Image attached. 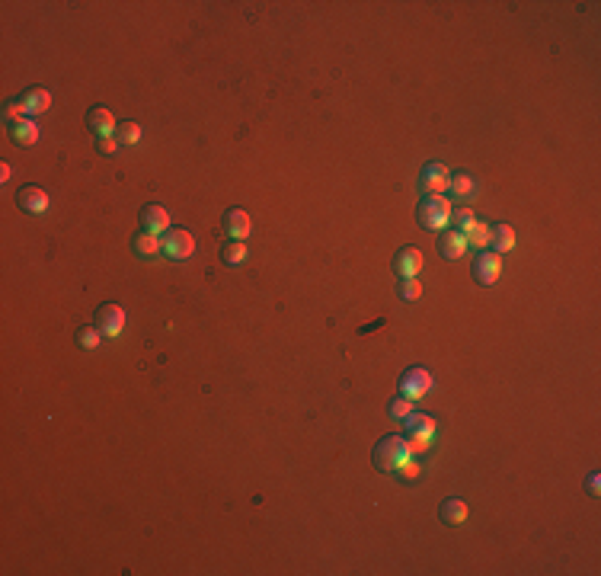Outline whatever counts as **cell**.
Masks as SVG:
<instances>
[{
	"label": "cell",
	"mask_w": 601,
	"mask_h": 576,
	"mask_svg": "<svg viewBox=\"0 0 601 576\" xmlns=\"http://www.w3.org/2000/svg\"><path fill=\"white\" fill-rule=\"evenodd\" d=\"M16 205H20L26 215H45L52 202H48V192L42 189V186H23V189L16 192Z\"/></svg>",
	"instance_id": "ba28073f"
},
{
	"label": "cell",
	"mask_w": 601,
	"mask_h": 576,
	"mask_svg": "<svg viewBox=\"0 0 601 576\" xmlns=\"http://www.w3.org/2000/svg\"><path fill=\"white\" fill-rule=\"evenodd\" d=\"M221 224H224V234L233 237V240H243V237H249V231H253L249 212H243V208H227Z\"/></svg>",
	"instance_id": "30bf717a"
},
{
	"label": "cell",
	"mask_w": 601,
	"mask_h": 576,
	"mask_svg": "<svg viewBox=\"0 0 601 576\" xmlns=\"http://www.w3.org/2000/svg\"><path fill=\"white\" fill-rule=\"evenodd\" d=\"M397 295L403 298V301H416V298H422V285H419V279H400V285H397Z\"/></svg>",
	"instance_id": "484cf974"
},
{
	"label": "cell",
	"mask_w": 601,
	"mask_h": 576,
	"mask_svg": "<svg viewBox=\"0 0 601 576\" xmlns=\"http://www.w3.org/2000/svg\"><path fill=\"white\" fill-rule=\"evenodd\" d=\"M410 458H413L410 442H406V435H400V432L384 435V439L375 445V452H371V461H375V468L381 470V474H397Z\"/></svg>",
	"instance_id": "6da1fadb"
},
{
	"label": "cell",
	"mask_w": 601,
	"mask_h": 576,
	"mask_svg": "<svg viewBox=\"0 0 601 576\" xmlns=\"http://www.w3.org/2000/svg\"><path fill=\"white\" fill-rule=\"evenodd\" d=\"M419 186L426 196H442L444 189L451 186V170L444 167V164H438V160H432V164H426L419 173Z\"/></svg>",
	"instance_id": "52a82bcc"
},
{
	"label": "cell",
	"mask_w": 601,
	"mask_h": 576,
	"mask_svg": "<svg viewBox=\"0 0 601 576\" xmlns=\"http://www.w3.org/2000/svg\"><path fill=\"white\" fill-rule=\"evenodd\" d=\"M598 474H592V477H588V493H592V496H598Z\"/></svg>",
	"instance_id": "4dcf8cb0"
},
{
	"label": "cell",
	"mask_w": 601,
	"mask_h": 576,
	"mask_svg": "<svg viewBox=\"0 0 601 576\" xmlns=\"http://www.w3.org/2000/svg\"><path fill=\"white\" fill-rule=\"evenodd\" d=\"M135 253L138 257H154V253H160V237L150 234V231H141V234L135 237Z\"/></svg>",
	"instance_id": "7402d4cb"
},
{
	"label": "cell",
	"mask_w": 601,
	"mask_h": 576,
	"mask_svg": "<svg viewBox=\"0 0 601 576\" xmlns=\"http://www.w3.org/2000/svg\"><path fill=\"white\" fill-rule=\"evenodd\" d=\"M141 228L150 234H166L170 231V212L164 205H144L141 208Z\"/></svg>",
	"instance_id": "4fadbf2b"
},
{
	"label": "cell",
	"mask_w": 601,
	"mask_h": 576,
	"mask_svg": "<svg viewBox=\"0 0 601 576\" xmlns=\"http://www.w3.org/2000/svg\"><path fill=\"white\" fill-rule=\"evenodd\" d=\"M410 413H413V401H406L403 394H397V397H391V401H387V417H391V419L403 423Z\"/></svg>",
	"instance_id": "603a6c76"
},
{
	"label": "cell",
	"mask_w": 601,
	"mask_h": 576,
	"mask_svg": "<svg viewBox=\"0 0 601 576\" xmlns=\"http://www.w3.org/2000/svg\"><path fill=\"white\" fill-rule=\"evenodd\" d=\"M489 243L496 247V253L512 250V247H515V231H512V224H496L493 234H489Z\"/></svg>",
	"instance_id": "ffe728a7"
},
{
	"label": "cell",
	"mask_w": 601,
	"mask_h": 576,
	"mask_svg": "<svg viewBox=\"0 0 601 576\" xmlns=\"http://www.w3.org/2000/svg\"><path fill=\"white\" fill-rule=\"evenodd\" d=\"M3 115L10 119V125H13V122H23L26 115H29V109H26V99H23V96H20V99H10L7 106H3Z\"/></svg>",
	"instance_id": "83f0119b"
},
{
	"label": "cell",
	"mask_w": 601,
	"mask_h": 576,
	"mask_svg": "<svg viewBox=\"0 0 601 576\" xmlns=\"http://www.w3.org/2000/svg\"><path fill=\"white\" fill-rule=\"evenodd\" d=\"M247 257H249V247L243 240H231L221 247V263L224 266H243Z\"/></svg>",
	"instance_id": "ac0fdd59"
},
{
	"label": "cell",
	"mask_w": 601,
	"mask_h": 576,
	"mask_svg": "<svg viewBox=\"0 0 601 576\" xmlns=\"http://www.w3.org/2000/svg\"><path fill=\"white\" fill-rule=\"evenodd\" d=\"M115 138H119V144H138L141 141V125L138 122H122Z\"/></svg>",
	"instance_id": "4316f807"
},
{
	"label": "cell",
	"mask_w": 601,
	"mask_h": 576,
	"mask_svg": "<svg viewBox=\"0 0 601 576\" xmlns=\"http://www.w3.org/2000/svg\"><path fill=\"white\" fill-rule=\"evenodd\" d=\"M99 340H103V330H99L96 324H93V326H80V330H77V343H80L83 349H96Z\"/></svg>",
	"instance_id": "d4e9b609"
},
{
	"label": "cell",
	"mask_w": 601,
	"mask_h": 576,
	"mask_svg": "<svg viewBox=\"0 0 601 576\" xmlns=\"http://www.w3.org/2000/svg\"><path fill=\"white\" fill-rule=\"evenodd\" d=\"M160 250H164L170 259H186V257H192V250H196V237L189 234L186 228H173L160 237Z\"/></svg>",
	"instance_id": "8992f818"
},
{
	"label": "cell",
	"mask_w": 601,
	"mask_h": 576,
	"mask_svg": "<svg viewBox=\"0 0 601 576\" xmlns=\"http://www.w3.org/2000/svg\"><path fill=\"white\" fill-rule=\"evenodd\" d=\"M502 273V253L496 250H477L474 266H470V275H474L477 285H493Z\"/></svg>",
	"instance_id": "5b68a950"
},
{
	"label": "cell",
	"mask_w": 601,
	"mask_h": 576,
	"mask_svg": "<svg viewBox=\"0 0 601 576\" xmlns=\"http://www.w3.org/2000/svg\"><path fill=\"white\" fill-rule=\"evenodd\" d=\"M115 147H119V138H115V135L113 138H99V151H103V154H113Z\"/></svg>",
	"instance_id": "f546056e"
},
{
	"label": "cell",
	"mask_w": 601,
	"mask_h": 576,
	"mask_svg": "<svg viewBox=\"0 0 601 576\" xmlns=\"http://www.w3.org/2000/svg\"><path fill=\"white\" fill-rule=\"evenodd\" d=\"M397 474H400V477H403V480H416V477H419V464H416L413 458H410V461H406L403 468L397 470Z\"/></svg>",
	"instance_id": "f1b7e54d"
},
{
	"label": "cell",
	"mask_w": 601,
	"mask_h": 576,
	"mask_svg": "<svg viewBox=\"0 0 601 576\" xmlns=\"http://www.w3.org/2000/svg\"><path fill=\"white\" fill-rule=\"evenodd\" d=\"M403 423H406V442H410V452H413V455L426 452V448L432 445V439H435V419L428 417V413H410Z\"/></svg>",
	"instance_id": "3957f363"
},
{
	"label": "cell",
	"mask_w": 601,
	"mask_h": 576,
	"mask_svg": "<svg viewBox=\"0 0 601 576\" xmlns=\"http://www.w3.org/2000/svg\"><path fill=\"white\" fill-rule=\"evenodd\" d=\"M451 212L454 208H451L448 196H422V202L416 205V221L426 231H442V228H448Z\"/></svg>",
	"instance_id": "7a4b0ae2"
},
{
	"label": "cell",
	"mask_w": 601,
	"mask_h": 576,
	"mask_svg": "<svg viewBox=\"0 0 601 576\" xmlns=\"http://www.w3.org/2000/svg\"><path fill=\"white\" fill-rule=\"evenodd\" d=\"M432 387H435V378H432L422 365H413V368H406V372L400 375V394H403L406 401H419V397H426Z\"/></svg>",
	"instance_id": "277c9868"
},
{
	"label": "cell",
	"mask_w": 601,
	"mask_h": 576,
	"mask_svg": "<svg viewBox=\"0 0 601 576\" xmlns=\"http://www.w3.org/2000/svg\"><path fill=\"white\" fill-rule=\"evenodd\" d=\"M10 135H13V141H16V144H23V147H29V144H36V141H38V125H36V122H29V119L13 122V125H10Z\"/></svg>",
	"instance_id": "e0dca14e"
},
{
	"label": "cell",
	"mask_w": 601,
	"mask_h": 576,
	"mask_svg": "<svg viewBox=\"0 0 601 576\" xmlns=\"http://www.w3.org/2000/svg\"><path fill=\"white\" fill-rule=\"evenodd\" d=\"M96 326L103 330V336H119L125 330V311H122V304H103L96 311Z\"/></svg>",
	"instance_id": "9c48e42d"
},
{
	"label": "cell",
	"mask_w": 601,
	"mask_h": 576,
	"mask_svg": "<svg viewBox=\"0 0 601 576\" xmlns=\"http://www.w3.org/2000/svg\"><path fill=\"white\" fill-rule=\"evenodd\" d=\"M422 250H416V247H403V250L393 257V269H397L400 279H413V275H419L422 269Z\"/></svg>",
	"instance_id": "8fae6325"
},
{
	"label": "cell",
	"mask_w": 601,
	"mask_h": 576,
	"mask_svg": "<svg viewBox=\"0 0 601 576\" xmlns=\"http://www.w3.org/2000/svg\"><path fill=\"white\" fill-rule=\"evenodd\" d=\"M87 129L93 131L96 138H113L115 135V119L106 106H93L87 109Z\"/></svg>",
	"instance_id": "7c38bea8"
},
{
	"label": "cell",
	"mask_w": 601,
	"mask_h": 576,
	"mask_svg": "<svg viewBox=\"0 0 601 576\" xmlns=\"http://www.w3.org/2000/svg\"><path fill=\"white\" fill-rule=\"evenodd\" d=\"M23 99H26V109H29V115H42L48 106H52V93L42 90V87H32V90H26Z\"/></svg>",
	"instance_id": "2e32d148"
},
{
	"label": "cell",
	"mask_w": 601,
	"mask_h": 576,
	"mask_svg": "<svg viewBox=\"0 0 601 576\" xmlns=\"http://www.w3.org/2000/svg\"><path fill=\"white\" fill-rule=\"evenodd\" d=\"M464 250H467V240H464V234H458V231H444V234L438 237V253H442L444 259L464 257Z\"/></svg>",
	"instance_id": "9a60e30c"
},
{
	"label": "cell",
	"mask_w": 601,
	"mask_h": 576,
	"mask_svg": "<svg viewBox=\"0 0 601 576\" xmlns=\"http://www.w3.org/2000/svg\"><path fill=\"white\" fill-rule=\"evenodd\" d=\"M448 189L454 192L458 199H470L477 192V182H474V176H470V173H454V176H451Z\"/></svg>",
	"instance_id": "44dd1931"
},
{
	"label": "cell",
	"mask_w": 601,
	"mask_h": 576,
	"mask_svg": "<svg viewBox=\"0 0 601 576\" xmlns=\"http://www.w3.org/2000/svg\"><path fill=\"white\" fill-rule=\"evenodd\" d=\"M474 212H470V208H454V212H451V231H458V234H464L467 228H470V224H474Z\"/></svg>",
	"instance_id": "cb8c5ba5"
},
{
	"label": "cell",
	"mask_w": 601,
	"mask_h": 576,
	"mask_svg": "<svg viewBox=\"0 0 601 576\" xmlns=\"http://www.w3.org/2000/svg\"><path fill=\"white\" fill-rule=\"evenodd\" d=\"M489 234H493V224H486V221H474V224L464 231V240H467V247L483 250V247L489 243Z\"/></svg>",
	"instance_id": "d6986e66"
},
{
	"label": "cell",
	"mask_w": 601,
	"mask_h": 576,
	"mask_svg": "<svg viewBox=\"0 0 601 576\" xmlns=\"http://www.w3.org/2000/svg\"><path fill=\"white\" fill-rule=\"evenodd\" d=\"M438 519H442L444 525H464L467 522V503L458 500V496H448V500L442 503V509H438Z\"/></svg>",
	"instance_id": "5bb4252c"
}]
</instances>
